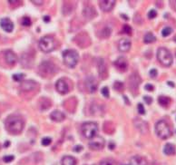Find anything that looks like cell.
I'll use <instances>...</instances> for the list:
<instances>
[{"mask_svg": "<svg viewBox=\"0 0 176 165\" xmlns=\"http://www.w3.org/2000/svg\"><path fill=\"white\" fill-rule=\"evenodd\" d=\"M55 47V42L53 37L46 36L39 41V48L44 53H50Z\"/></svg>", "mask_w": 176, "mask_h": 165, "instance_id": "cell-7", "label": "cell"}, {"mask_svg": "<svg viewBox=\"0 0 176 165\" xmlns=\"http://www.w3.org/2000/svg\"><path fill=\"white\" fill-rule=\"evenodd\" d=\"M21 24L24 25V26H30V25H31V20H30L29 17L24 16V17L22 18V22H21Z\"/></svg>", "mask_w": 176, "mask_h": 165, "instance_id": "cell-33", "label": "cell"}, {"mask_svg": "<svg viewBox=\"0 0 176 165\" xmlns=\"http://www.w3.org/2000/svg\"><path fill=\"white\" fill-rule=\"evenodd\" d=\"M55 88L56 91L61 93V94H65L68 93L69 91V86H68V84L64 80V79H59L56 84H55Z\"/></svg>", "mask_w": 176, "mask_h": 165, "instance_id": "cell-13", "label": "cell"}, {"mask_svg": "<svg viewBox=\"0 0 176 165\" xmlns=\"http://www.w3.org/2000/svg\"><path fill=\"white\" fill-rule=\"evenodd\" d=\"M158 102L160 103V105H162L164 107H167L171 102V99L167 96H159Z\"/></svg>", "mask_w": 176, "mask_h": 165, "instance_id": "cell-26", "label": "cell"}, {"mask_svg": "<svg viewBox=\"0 0 176 165\" xmlns=\"http://www.w3.org/2000/svg\"><path fill=\"white\" fill-rule=\"evenodd\" d=\"M0 165H1V164H0Z\"/></svg>", "mask_w": 176, "mask_h": 165, "instance_id": "cell-52", "label": "cell"}, {"mask_svg": "<svg viewBox=\"0 0 176 165\" xmlns=\"http://www.w3.org/2000/svg\"><path fill=\"white\" fill-rule=\"evenodd\" d=\"M0 26L2 27V29L7 33H11L14 29V24L13 22L7 17H4L0 20Z\"/></svg>", "mask_w": 176, "mask_h": 165, "instance_id": "cell-14", "label": "cell"}, {"mask_svg": "<svg viewBox=\"0 0 176 165\" xmlns=\"http://www.w3.org/2000/svg\"><path fill=\"white\" fill-rule=\"evenodd\" d=\"M43 20H44L45 22H46V23H47V22H49V21H50V16L46 15V16H44V17H43Z\"/></svg>", "mask_w": 176, "mask_h": 165, "instance_id": "cell-45", "label": "cell"}, {"mask_svg": "<svg viewBox=\"0 0 176 165\" xmlns=\"http://www.w3.org/2000/svg\"><path fill=\"white\" fill-rule=\"evenodd\" d=\"M104 144H105V141L103 137L95 136L93 139H91L89 142V147H90V149H92L94 151H100L104 147Z\"/></svg>", "mask_w": 176, "mask_h": 165, "instance_id": "cell-8", "label": "cell"}, {"mask_svg": "<svg viewBox=\"0 0 176 165\" xmlns=\"http://www.w3.org/2000/svg\"><path fill=\"white\" fill-rule=\"evenodd\" d=\"M63 59L66 66L74 68L79 61V55L76 50H65L63 52Z\"/></svg>", "mask_w": 176, "mask_h": 165, "instance_id": "cell-3", "label": "cell"}, {"mask_svg": "<svg viewBox=\"0 0 176 165\" xmlns=\"http://www.w3.org/2000/svg\"><path fill=\"white\" fill-rule=\"evenodd\" d=\"M37 83L34 80H26L24 81L21 85H20V89L23 92H30V91H34L35 89L37 87Z\"/></svg>", "mask_w": 176, "mask_h": 165, "instance_id": "cell-11", "label": "cell"}, {"mask_svg": "<svg viewBox=\"0 0 176 165\" xmlns=\"http://www.w3.org/2000/svg\"><path fill=\"white\" fill-rule=\"evenodd\" d=\"M167 85H170V86H172V87H174V83H172V82H167Z\"/></svg>", "mask_w": 176, "mask_h": 165, "instance_id": "cell-47", "label": "cell"}, {"mask_svg": "<svg viewBox=\"0 0 176 165\" xmlns=\"http://www.w3.org/2000/svg\"><path fill=\"white\" fill-rule=\"evenodd\" d=\"M164 154L166 155H174L175 153V147L172 143H166L164 148Z\"/></svg>", "mask_w": 176, "mask_h": 165, "instance_id": "cell-25", "label": "cell"}, {"mask_svg": "<svg viewBox=\"0 0 176 165\" xmlns=\"http://www.w3.org/2000/svg\"><path fill=\"white\" fill-rule=\"evenodd\" d=\"M115 5L114 0H104L100 1V8L104 12H109L113 8Z\"/></svg>", "mask_w": 176, "mask_h": 165, "instance_id": "cell-17", "label": "cell"}, {"mask_svg": "<svg viewBox=\"0 0 176 165\" xmlns=\"http://www.w3.org/2000/svg\"><path fill=\"white\" fill-rule=\"evenodd\" d=\"M111 32H112V30H111L110 27H104V28L101 31L100 37L102 38L109 37L110 35H111Z\"/></svg>", "mask_w": 176, "mask_h": 165, "instance_id": "cell-28", "label": "cell"}, {"mask_svg": "<svg viewBox=\"0 0 176 165\" xmlns=\"http://www.w3.org/2000/svg\"><path fill=\"white\" fill-rule=\"evenodd\" d=\"M98 132V125L95 123L88 122L82 125V133L87 139H93L96 136Z\"/></svg>", "mask_w": 176, "mask_h": 165, "instance_id": "cell-5", "label": "cell"}, {"mask_svg": "<svg viewBox=\"0 0 176 165\" xmlns=\"http://www.w3.org/2000/svg\"><path fill=\"white\" fill-rule=\"evenodd\" d=\"M97 68H98V73H99V76L102 79H105L107 77V74H108V71H107V66H106V63L103 58H100L98 60V63H97Z\"/></svg>", "mask_w": 176, "mask_h": 165, "instance_id": "cell-12", "label": "cell"}, {"mask_svg": "<svg viewBox=\"0 0 176 165\" xmlns=\"http://www.w3.org/2000/svg\"><path fill=\"white\" fill-rule=\"evenodd\" d=\"M141 82H142V80H141L139 75H137V74H133L132 76H130V78H129V86H130V89L133 92L137 91Z\"/></svg>", "mask_w": 176, "mask_h": 165, "instance_id": "cell-10", "label": "cell"}, {"mask_svg": "<svg viewBox=\"0 0 176 165\" xmlns=\"http://www.w3.org/2000/svg\"><path fill=\"white\" fill-rule=\"evenodd\" d=\"M51 141H52V140H51L50 138H48V137L43 138V139H42V145H44V146H48L51 143Z\"/></svg>", "mask_w": 176, "mask_h": 165, "instance_id": "cell-38", "label": "cell"}, {"mask_svg": "<svg viewBox=\"0 0 176 165\" xmlns=\"http://www.w3.org/2000/svg\"><path fill=\"white\" fill-rule=\"evenodd\" d=\"M157 59L164 66L172 65L174 58L171 52L166 49L165 47H160L157 51Z\"/></svg>", "mask_w": 176, "mask_h": 165, "instance_id": "cell-4", "label": "cell"}, {"mask_svg": "<svg viewBox=\"0 0 176 165\" xmlns=\"http://www.w3.org/2000/svg\"><path fill=\"white\" fill-rule=\"evenodd\" d=\"M130 165H147V161L140 155H134L130 160Z\"/></svg>", "mask_w": 176, "mask_h": 165, "instance_id": "cell-20", "label": "cell"}, {"mask_svg": "<svg viewBox=\"0 0 176 165\" xmlns=\"http://www.w3.org/2000/svg\"><path fill=\"white\" fill-rule=\"evenodd\" d=\"M85 84H86V87L90 93H95L98 88V81L95 76H87L85 80Z\"/></svg>", "mask_w": 176, "mask_h": 165, "instance_id": "cell-9", "label": "cell"}, {"mask_svg": "<svg viewBox=\"0 0 176 165\" xmlns=\"http://www.w3.org/2000/svg\"><path fill=\"white\" fill-rule=\"evenodd\" d=\"M143 100H144V102H145L147 104H151L152 102V98L150 97V96H144V97H143Z\"/></svg>", "mask_w": 176, "mask_h": 165, "instance_id": "cell-41", "label": "cell"}, {"mask_svg": "<svg viewBox=\"0 0 176 165\" xmlns=\"http://www.w3.org/2000/svg\"><path fill=\"white\" fill-rule=\"evenodd\" d=\"M121 16H122V17H125V20H128V17H127L126 15H121Z\"/></svg>", "mask_w": 176, "mask_h": 165, "instance_id": "cell-49", "label": "cell"}, {"mask_svg": "<svg viewBox=\"0 0 176 165\" xmlns=\"http://www.w3.org/2000/svg\"><path fill=\"white\" fill-rule=\"evenodd\" d=\"M155 132H156V134L159 138L163 140L168 139L172 135L171 128L169 126V124L164 120H160L156 123Z\"/></svg>", "mask_w": 176, "mask_h": 165, "instance_id": "cell-2", "label": "cell"}, {"mask_svg": "<svg viewBox=\"0 0 176 165\" xmlns=\"http://www.w3.org/2000/svg\"><path fill=\"white\" fill-rule=\"evenodd\" d=\"M131 48V42L130 40L123 38L118 42V49L121 52H128Z\"/></svg>", "mask_w": 176, "mask_h": 165, "instance_id": "cell-18", "label": "cell"}, {"mask_svg": "<svg viewBox=\"0 0 176 165\" xmlns=\"http://www.w3.org/2000/svg\"><path fill=\"white\" fill-rule=\"evenodd\" d=\"M61 165H76V158H74L73 156H64L62 159Z\"/></svg>", "mask_w": 176, "mask_h": 165, "instance_id": "cell-23", "label": "cell"}, {"mask_svg": "<svg viewBox=\"0 0 176 165\" xmlns=\"http://www.w3.org/2000/svg\"><path fill=\"white\" fill-rule=\"evenodd\" d=\"M32 3H34L35 5H37V6H40V5H42V4H44V1L43 0H40V1H36V0H32L31 1Z\"/></svg>", "mask_w": 176, "mask_h": 165, "instance_id": "cell-44", "label": "cell"}, {"mask_svg": "<svg viewBox=\"0 0 176 165\" xmlns=\"http://www.w3.org/2000/svg\"><path fill=\"white\" fill-rule=\"evenodd\" d=\"M83 15H84V16H85L86 19L91 20V19H93L97 14H96L95 9L93 7L88 6V7H86L84 8V10H83Z\"/></svg>", "mask_w": 176, "mask_h": 165, "instance_id": "cell-19", "label": "cell"}, {"mask_svg": "<svg viewBox=\"0 0 176 165\" xmlns=\"http://www.w3.org/2000/svg\"><path fill=\"white\" fill-rule=\"evenodd\" d=\"M99 165H116V164H115V162H114L113 160H112V159H105V160H103Z\"/></svg>", "mask_w": 176, "mask_h": 165, "instance_id": "cell-31", "label": "cell"}, {"mask_svg": "<svg viewBox=\"0 0 176 165\" xmlns=\"http://www.w3.org/2000/svg\"><path fill=\"white\" fill-rule=\"evenodd\" d=\"M39 106L41 110H47L51 106V102L49 99H47L46 97H43L40 102H39Z\"/></svg>", "mask_w": 176, "mask_h": 165, "instance_id": "cell-24", "label": "cell"}, {"mask_svg": "<svg viewBox=\"0 0 176 165\" xmlns=\"http://www.w3.org/2000/svg\"><path fill=\"white\" fill-rule=\"evenodd\" d=\"M132 31H133V29H132V27L130 25H124V26H123V32L124 33H125L127 35H131Z\"/></svg>", "mask_w": 176, "mask_h": 165, "instance_id": "cell-35", "label": "cell"}, {"mask_svg": "<svg viewBox=\"0 0 176 165\" xmlns=\"http://www.w3.org/2000/svg\"><path fill=\"white\" fill-rule=\"evenodd\" d=\"M5 126L8 132L11 134H19L22 132L24 126H25V121L24 119L17 114L9 115L5 122Z\"/></svg>", "mask_w": 176, "mask_h": 165, "instance_id": "cell-1", "label": "cell"}, {"mask_svg": "<svg viewBox=\"0 0 176 165\" xmlns=\"http://www.w3.org/2000/svg\"><path fill=\"white\" fill-rule=\"evenodd\" d=\"M113 147H114V144H113V142H112V143H111V144L109 145V149H110V150H113Z\"/></svg>", "mask_w": 176, "mask_h": 165, "instance_id": "cell-48", "label": "cell"}, {"mask_svg": "<svg viewBox=\"0 0 176 165\" xmlns=\"http://www.w3.org/2000/svg\"><path fill=\"white\" fill-rule=\"evenodd\" d=\"M101 93L105 97V98H108L109 96H110V93H109V89L108 87H106V86H104V87H103L102 90H101Z\"/></svg>", "mask_w": 176, "mask_h": 165, "instance_id": "cell-34", "label": "cell"}, {"mask_svg": "<svg viewBox=\"0 0 176 165\" xmlns=\"http://www.w3.org/2000/svg\"><path fill=\"white\" fill-rule=\"evenodd\" d=\"M156 40V37L152 34V33H147L145 36H144V37H143V42L145 43V44H151L152 42H154Z\"/></svg>", "mask_w": 176, "mask_h": 165, "instance_id": "cell-27", "label": "cell"}, {"mask_svg": "<svg viewBox=\"0 0 176 165\" xmlns=\"http://www.w3.org/2000/svg\"><path fill=\"white\" fill-rule=\"evenodd\" d=\"M113 88L115 89L116 91L121 92L123 89L125 88V85H124V84H123L122 82H115V83L113 84Z\"/></svg>", "mask_w": 176, "mask_h": 165, "instance_id": "cell-30", "label": "cell"}, {"mask_svg": "<svg viewBox=\"0 0 176 165\" xmlns=\"http://www.w3.org/2000/svg\"><path fill=\"white\" fill-rule=\"evenodd\" d=\"M137 109H138V113L142 115L145 114V110H144V107L142 103H139L138 106H137Z\"/></svg>", "mask_w": 176, "mask_h": 165, "instance_id": "cell-39", "label": "cell"}, {"mask_svg": "<svg viewBox=\"0 0 176 165\" xmlns=\"http://www.w3.org/2000/svg\"><path fill=\"white\" fill-rule=\"evenodd\" d=\"M172 33H173V28L170 27V26H166V27H164V29L162 30V36L164 37H166L170 36Z\"/></svg>", "mask_w": 176, "mask_h": 165, "instance_id": "cell-29", "label": "cell"}, {"mask_svg": "<svg viewBox=\"0 0 176 165\" xmlns=\"http://www.w3.org/2000/svg\"><path fill=\"white\" fill-rule=\"evenodd\" d=\"M174 41H175V42H176V37H175V38H174Z\"/></svg>", "mask_w": 176, "mask_h": 165, "instance_id": "cell-51", "label": "cell"}, {"mask_svg": "<svg viewBox=\"0 0 176 165\" xmlns=\"http://www.w3.org/2000/svg\"><path fill=\"white\" fill-rule=\"evenodd\" d=\"M82 150H83V146H81V145H76L74 148V151L76 152H80Z\"/></svg>", "mask_w": 176, "mask_h": 165, "instance_id": "cell-43", "label": "cell"}, {"mask_svg": "<svg viewBox=\"0 0 176 165\" xmlns=\"http://www.w3.org/2000/svg\"><path fill=\"white\" fill-rule=\"evenodd\" d=\"M14 159H15V157H14L13 155H6V156L3 157V161H4L5 163H11L12 161H14Z\"/></svg>", "mask_w": 176, "mask_h": 165, "instance_id": "cell-36", "label": "cell"}, {"mask_svg": "<svg viewBox=\"0 0 176 165\" xmlns=\"http://www.w3.org/2000/svg\"><path fill=\"white\" fill-rule=\"evenodd\" d=\"M144 89L146 90V91H149V92H152L153 91V89H154V87L152 85H150V84H147L145 86H144Z\"/></svg>", "mask_w": 176, "mask_h": 165, "instance_id": "cell-42", "label": "cell"}, {"mask_svg": "<svg viewBox=\"0 0 176 165\" xmlns=\"http://www.w3.org/2000/svg\"><path fill=\"white\" fill-rule=\"evenodd\" d=\"M149 74H150V76H151L152 78H155L157 76V75H158V72H157V70L155 68H152V69L150 70Z\"/></svg>", "mask_w": 176, "mask_h": 165, "instance_id": "cell-40", "label": "cell"}, {"mask_svg": "<svg viewBox=\"0 0 176 165\" xmlns=\"http://www.w3.org/2000/svg\"><path fill=\"white\" fill-rule=\"evenodd\" d=\"M114 65L121 71H125L127 69V66H128V63H127V60H126L125 57L121 56L119 57L115 62H114Z\"/></svg>", "mask_w": 176, "mask_h": 165, "instance_id": "cell-22", "label": "cell"}, {"mask_svg": "<svg viewBox=\"0 0 176 165\" xmlns=\"http://www.w3.org/2000/svg\"><path fill=\"white\" fill-rule=\"evenodd\" d=\"M134 124V126L136 127V129L141 133L144 134L148 132V124L142 119H135Z\"/></svg>", "mask_w": 176, "mask_h": 165, "instance_id": "cell-15", "label": "cell"}, {"mask_svg": "<svg viewBox=\"0 0 176 165\" xmlns=\"http://www.w3.org/2000/svg\"><path fill=\"white\" fill-rule=\"evenodd\" d=\"M57 70H58V68L55 66V63L49 62V61H45L40 64L38 72L42 76L48 77V76L55 75L57 72Z\"/></svg>", "mask_w": 176, "mask_h": 165, "instance_id": "cell-6", "label": "cell"}, {"mask_svg": "<svg viewBox=\"0 0 176 165\" xmlns=\"http://www.w3.org/2000/svg\"><path fill=\"white\" fill-rule=\"evenodd\" d=\"M51 120H53L54 122H57V123H60V122H63L64 120L65 119V115L64 113L58 111V110H55L54 112H52L50 114Z\"/></svg>", "mask_w": 176, "mask_h": 165, "instance_id": "cell-21", "label": "cell"}, {"mask_svg": "<svg viewBox=\"0 0 176 165\" xmlns=\"http://www.w3.org/2000/svg\"><path fill=\"white\" fill-rule=\"evenodd\" d=\"M24 77H25V74H16L13 76V80L16 82H20L24 79Z\"/></svg>", "mask_w": 176, "mask_h": 165, "instance_id": "cell-32", "label": "cell"}, {"mask_svg": "<svg viewBox=\"0 0 176 165\" xmlns=\"http://www.w3.org/2000/svg\"><path fill=\"white\" fill-rule=\"evenodd\" d=\"M5 60L9 65H14L17 62V56L16 54L11 50H7L5 52Z\"/></svg>", "mask_w": 176, "mask_h": 165, "instance_id": "cell-16", "label": "cell"}, {"mask_svg": "<svg viewBox=\"0 0 176 165\" xmlns=\"http://www.w3.org/2000/svg\"><path fill=\"white\" fill-rule=\"evenodd\" d=\"M174 3H175V5H174V7H175V9H176V1H175V2H174Z\"/></svg>", "mask_w": 176, "mask_h": 165, "instance_id": "cell-50", "label": "cell"}, {"mask_svg": "<svg viewBox=\"0 0 176 165\" xmlns=\"http://www.w3.org/2000/svg\"><path fill=\"white\" fill-rule=\"evenodd\" d=\"M9 145H10V141H7L5 142V144H4L5 147H8Z\"/></svg>", "mask_w": 176, "mask_h": 165, "instance_id": "cell-46", "label": "cell"}, {"mask_svg": "<svg viewBox=\"0 0 176 165\" xmlns=\"http://www.w3.org/2000/svg\"><path fill=\"white\" fill-rule=\"evenodd\" d=\"M157 16V12L154 10V9H152L148 13V18L149 19H152V18H155Z\"/></svg>", "mask_w": 176, "mask_h": 165, "instance_id": "cell-37", "label": "cell"}]
</instances>
